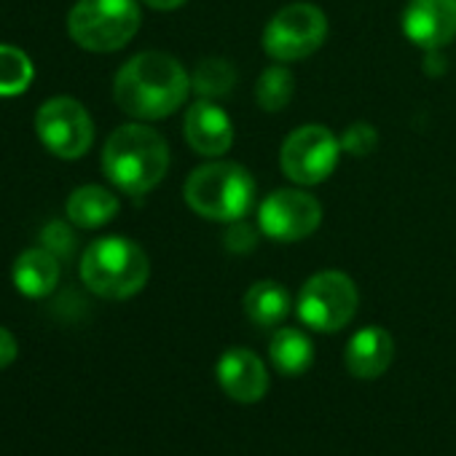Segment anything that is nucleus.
Instances as JSON below:
<instances>
[{
	"label": "nucleus",
	"mask_w": 456,
	"mask_h": 456,
	"mask_svg": "<svg viewBox=\"0 0 456 456\" xmlns=\"http://www.w3.org/2000/svg\"><path fill=\"white\" fill-rule=\"evenodd\" d=\"M191 94V76L164 52H142L132 57L113 81L116 105L140 121L172 116Z\"/></svg>",
	"instance_id": "nucleus-1"
},
{
	"label": "nucleus",
	"mask_w": 456,
	"mask_h": 456,
	"mask_svg": "<svg viewBox=\"0 0 456 456\" xmlns=\"http://www.w3.org/2000/svg\"><path fill=\"white\" fill-rule=\"evenodd\" d=\"M102 169L108 180L124 193L140 196L156 188L169 169L167 140L142 124L118 126L102 151Z\"/></svg>",
	"instance_id": "nucleus-2"
},
{
	"label": "nucleus",
	"mask_w": 456,
	"mask_h": 456,
	"mask_svg": "<svg viewBox=\"0 0 456 456\" xmlns=\"http://www.w3.org/2000/svg\"><path fill=\"white\" fill-rule=\"evenodd\" d=\"M185 201L207 220L234 223L256 207V180L242 164L212 161L188 175Z\"/></svg>",
	"instance_id": "nucleus-3"
},
{
	"label": "nucleus",
	"mask_w": 456,
	"mask_h": 456,
	"mask_svg": "<svg viewBox=\"0 0 456 456\" xmlns=\"http://www.w3.org/2000/svg\"><path fill=\"white\" fill-rule=\"evenodd\" d=\"M148 277V256L126 237H102L92 242L81 258V280L100 298H132L145 288Z\"/></svg>",
	"instance_id": "nucleus-4"
},
{
	"label": "nucleus",
	"mask_w": 456,
	"mask_h": 456,
	"mask_svg": "<svg viewBox=\"0 0 456 456\" xmlns=\"http://www.w3.org/2000/svg\"><path fill=\"white\" fill-rule=\"evenodd\" d=\"M70 38L86 52H118L140 30L134 0H78L68 17Z\"/></svg>",
	"instance_id": "nucleus-5"
},
{
	"label": "nucleus",
	"mask_w": 456,
	"mask_h": 456,
	"mask_svg": "<svg viewBox=\"0 0 456 456\" xmlns=\"http://www.w3.org/2000/svg\"><path fill=\"white\" fill-rule=\"evenodd\" d=\"M328 38V17L314 4L280 9L264 30V52L277 62H298L314 54Z\"/></svg>",
	"instance_id": "nucleus-6"
},
{
	"label": "nucleus",
	"mask_w": 456,
	"mask_h": 456,
	"mask_svg": "<svg viewBox=\"0 0 456 456\" xmlns=\"http://www.w3.org/2000/svg\"><path fill=\"white\" fill-rule=\"evenodd\" d=\"M357 288L344 272H320L309 277L298 296V317L306 328L320 333H336L357 314Z\"/></svg>",
	"instance_id": "nucleus-7"
},
{
	"label": "nucleus",
	"mask_w": 456,
	"mask_h": 456,
	"mask_svg": "<svg viewBox=\"0 0 456 456\" xmlns=\"http://www.w3.org/2000/svg\"><path fill=\"white\" fill-rule=\"evenodd\" d=\"M341 156V140L320 124H306L293 129L280 151L282 172L298 185L325 183Z\"/></svg>",
	"instance_id": "nucleus-8"
},
{
	"label": "nucleus",
	"mask_w": 456,
	"mask_h": 456,
	"mask_svg": "<svg viewBox=\"0 0 456 456\" xmlns=\"http://www.w3.org/2000/svg\"><path fill=\"white\" fill-rule=\"evenodd\" d=\"M322 223V204L296 188L269 193L258 207V228L272 242H301L312 237Z\"/></svg>",
	"instance_id": "nucleus-9"
},
{
	"label": "nucleus",
	"mask_w": 456,
	"mask_h": 456,
	"mask_svg": "<svg viewBox=\"0 0 456 456\" xmlns=\"http://www.w3.org/2000/svg\"><path fill=\"white\" fill-rule=\"evenodd\" d=\"M41 142L60 159H81L94 140V124L86 108L70 97H54L41 105L36 118Z\"/></svg>",
	"instance_id": "nucleus-10"
},
{
	"label": "nucleus",
	"mask_w": 456,
	"mask_h": 456,
	"mask_svg": "<svg viewBox=\"0 0 456 456\" xmlns=\"http://www.w3.org/2000/svg\"><path fill=\"white\" fill-rule=\"evenodd\" d=\"M403 33L424 52H440L456 38V0H408Z\"/></svg>",
	"instance_id": "nucleus-11"
},
{
	"label": "nucleus",
	"mask_w": 456,
	"mask_h": 456,
	"mask_svg": "<svg viewBox=\"0 0 456 456\" xmlns=\"http://www.w3.org/2000/svg\"><path fill=\"white\" fill-rule=\"evenodd\" d=\"M215 376L217 384L223 387V392L242 403V405H253L258 400L266 397L269 392V373L266 365L261 362V357L250 349L234 346L225 349L215 365Z\"/></svg>",
	"instance_id": "nucleus-12"
},
{
	"label": "nucleus",
	"mask_w": 456,
	"mask_h": 456,
	"mask_svg": "<svg viewBox=\"0 0 456 456\" xmlns=\"http://www.w3.org/2000/svg\"><path fill=\"white\" fill-rule=\"evenodd\" d=\"M185 140L207 159H217L234 145V124L212 100H196L185 113Z\"/></svg>",
	"instance_id": "nucleus-13"
},
{
	"label": "nucleus",
	"mask_w": 456,
	"mask_h": 456,
	"mask_svg": "<svg viewBox=\"0 0 456 456\" xmlns=\"http://www.w3.org/2000/svg\"><path fill=\"white\" fill-rule=\"evenodd\" d=\"M392 357H395V341L379 325H368L357 330L344 349L346 370L362 381L379 379L392 365Z\"/></svg>",
	"instance_id": "nucleus-14"
},
{
	"label": "nucleus",
	"mask_w": 456,
	"mask_h": 456,
	"mask_svg": "<svg viewBox=\"0 0 456 456\" xmlns=\"http://www.w3.org/2000/svg\"><path fill=\"white\" fill-rule=\"evenodd\" d=\"M12 277H14V285L22 296L44 298L60 282V258L46 248H33L17 258Z\"/></svg>",
	"instance_id": "nucleus-15"
},
{
	"label": "nucleus",
	"mask_w": 456,
	"mask_h": 456,
	"mask_svg": "<svg viewBox=\"0 0 456 456\" xmlns=\"http://www.w3.org/2000/svg\"><path fill=\"white\" fill-rule=\"evenodd\" d=\"M118 212V199L102 185H81L68 199V217L81 228H100Z\"/></svg>",
	"instance_id": "nucleus-16"
},
{
	"label": "nucleus",
	"mask_w": 456,
	"mask_h": 456,
	"mask_svg": "<svg viewBox=\"0 0 456 456\" xmlns=\"http://www.w3.org/2000/svg\"><path fill=\"white\" fill-rule=\"evenodd\" d=\"M245 314L256 328H274L290 314V296L274 280L256 282L245 296Z\"/></svg>",
	"instance_id": "nucleus-17"
},
{
	"label": "nucleus",
	"mask_w": 456,
	"mask_h": 456,
	"mask_svg": "<svg viewBox=\"0 0 456 456\" xmlns=\"http://www.w3.org/2000/svg\"><path fill=\"white\" fill-rule=\"evenodd\" d=\"M269 357L274 368L285 376H301L314 362V344L298 328H282L269 344Z\"/></svg>",
	"instance_id": "nucleus-18"
},
{
	"label": "nucleus",
	"mask_w": 456,
	"mask_h": 456,
	"mask_svg": "<svg viewBox=\"0 0 456 456\" xmlns=\"http://www.w3.org/2000/svg\"><path fill=\"white\" fill-rule=\"evenodd\" d=\"M234 84H237V70L223 57L201 60L196 73L191 76V89L199 94V100H217V97L232 94Z\"/></svg>",
	"instance_id": "nucleus-19"
},
{
	"label": "nucleus",
	"mask_w": 456,
	"mask_h": 456,
	"mask_svg": "<svg viewBox=\"0 0 456 456\" xmlns=\"http://www.w3.org/2000/svg\"><path fill=\"white\" fill-rule=\"evenodd\" d=\"M293 92H296V78L288 68L274 65V68H266L256 84V102L266 110V113H277L282 108H288V102L293 100Z\"/></svg>",
	"instance_id": "nucleus-20"
},
{
	"label": "nucleus",
	"mask_w": 456,
	"mask_h": 456,
	"mask_svg": "<svg viewBox=\"0 0 456 456\" xmlns=\"http://www.w3.org/2000/svg\"><path fill=\"white\" fill-rule=\"evenodd\" d=\"M33 81L30 57L9 44H0V97H17Z\"/></svg>",
	"instance_id": "nucleus-21"
},
{
	"label": "nucleus",
	"mask_w": 456,
	"mask_h": 456,
	"mask_svg": "<svg viewBox=\"0 0 456 456\" xmlns=\"http://www.w3.org/2000/svg\"><path fill=\"white\" fill-rule=\"evenodd\" d=\"M376 145H379V132H376V126H370L365 121H354L341 134V151L349 153V156H357V159L373 153Z\"/></svg>",
	"instance_id": "nucleus-22"
},
{
	"label": "nucleus",
	"mask_w": 456,
	"mask_h": 456,
	"mask_svg": "<svg viewBox=\"0 0 456 456\" xmlns=\"http://www.w3.org/2000/svg\"><path fill=\"white\" fill-rule=\"evenodd\" d=\"M256 245H258V228L256 225H250L245 217L228 223V232H225V248L228 250L245 256V253L256 250Z\"/></svg>",
	"instance_id": "nucleus-23"
},
{
	"label": "nucleus",
	"mask_w": 456,
	"mask_h": 456,
	"mask_svg": "<svg viewBox=\"0 0 456 456\" xmlns=\"http://www.w3.org/2000/svg\"><path fill=\"white\" fill-rule=\"evenodd\" d=\"M44 245L46 250H52L57 258L68 256L70 248H73V234L68 232V228L62 223H49L46 225V232H44Z\"/></svg>",
	"instance_id": "nucleus-24"
},
{
	"label": "nucleus",
	"mask_w": 456,
	"mask_h": 456,
	"mask_svg": "<svg viewBox=\"0 0 456 456\" xmlns=\"http://www.w3.org/2000/svg\"><path fill=\"white\" fill-rule=\"evenodd\" d=\"M17 352H20V346H17L14 333L0 325V368H9L17 360Z\"/></svg>",
	"instance_id": "nucleus-25"
},
{
	"label": "nucleus",
	"mask_w": 456,
	"mask_h": 456,
	"mask_svg": "<svg viewBox=\"0 0 456 456\" xmlns=\"http://www.w3.org/2000/svg\"><path fill=\"white\" fill-rule=\"evenodd\" d=\"M142 4L156 9V12H175L185 4V0H142Z\"/></svg>",
	"instance_id": "nucleus-26"
}]
</instances>
